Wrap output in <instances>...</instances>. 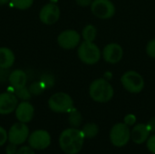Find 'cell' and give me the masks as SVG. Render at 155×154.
<instances>
[{
    "label": "cell",
    "mask_w": 155,
    "mask_h": 154,
    "mask_svg": "<svg viewBox=\"0 0 155 154\" xmlns=\"http://www.w3.org/2000/svg\"><path fill=\"white\" fill-rule=\"evenodd\" d=\"M68 123L73 128H79L83 123V115L74 107L68 113Z\"/></svg>",
    "instance_id": "cell-18"
},
{
    "label": "cell",
    "mask_w": 155,
    "mask_h": 154,
    "mask_svg": "<svg viewBox=\"0 0 155 154\" xmlns=\"http://www.w3.org/2000/svg\"><path fill=\"white\" fill-rule=\"evenodd\" d=\"M9 74H10L9 69H3V68H0V83L8 82Z\"/></svg>",
    "instance_id": "cell-29"
},
{
    "label": "cell",
    "mask_w": 155,
    "mask_h": 154,
    "mask_svg": "<svg viewBox=\"0 0 155 154\" xmlns=\"http://www.w3.org/2000/svg\"><path fill=\"white\" fill-rule=\"evenodd\" d=\"M77 55L81 62L85 64L92 65L100 61L102 53L94 42L84 41L78 45Z\"/></svg>",
    "instance_id": "cell-3"
},
{
    "label": "cell",
    "mask_w": 155,
    "mask_h": 154,
    "mask_svg": "<svg viewBox=\"0 0 155 154\" xmlns=\"http://www.w3.org/2000/svg\"><path fill=\"white\" fill-rule=\"evenodd\" d=\"M151 131L149 130L147 124L138 123L134 126L131 130V140L137 145H141L146 143L149 136L151 135Z\"/></svg>",
    "instance_id": "cell-15"
},
{
    "label": "cell",
    "mask_w": 155,
    "mask_h": 154,
    "mask_svg": "<svg viewBox=\"0 0 155 154\" xmlns=\"http://www.w3.org/2000/svg\"><path fill=\"white\" fill-rule=\"evenodd\" d=\"M109 139L111 143L118 148L124 147L131 140V129L124 123L114 124L110 130Z\"/></svg>",
    "instance_id": "cell-5"
},
{
    "label": "cell",
    "mask_w": 155,
    "mask_h": 154,
    "mask_svg": "<svg viewBox=\"0 0 155 154\" xmlns=\"http://www.w3.org/2000/svg\"><path fill=\"white\" fill-rule=\"evenodd\" d=\"M15 62L14 52L8 47H0V68L10 69Z\"/></svg>",
    "instance_id": "cell-17"
},
{
    "label": "cell",
    "mask_w": 155,
    "mask_h": 154,
    "mask_svg": "<svg viewBox=\"0 0 155 154\" xmlns=\"http://www.w3.org/2000/svg\"><path fill=\"white\" fill-rule=\"evenodd\" d=\"M124 88L131 93H139L144 88L143 76L135 71H127L121 77Z\"/></svg>",
    "instance_id": "cell-6"
},
{
    "label": "cell",
    "mask_w": 155,
    "mask_h": 154,
    "mask_svg": "<svg viewBox=\"0 0 155 154\" xmlns=\"http://www.w3.org/2000/svg\"><path fill=\"white\" fill-rule=\"evenodd\" d=\"M84 136L78 128H67L59 136V146L65 154H78L84 147Z\"/></svg>",
    "instance_id": "cell-1"
},
{
    "label": "cell",
    "mask_w": 155,
    "mask_h": 154,
    "mask_svg": "<svg viewBox=\"0 0 155 154\" xmlns=\"http://www.w3.org/2000/svg\"><path fill=\"white\" fill-rule=\"evenodd\" d=\"M114 94L113 85L104 78H99L93 81L89 86V95L91 99L99 103L110 102Z\"/></svg>",
    "instance_id": "cell-2"
},
{
    "label": "cell",
    "mask_w": 155,
    "mask_h": 154,
    "mask_svg": "<svg viewBox=\"0 0 155 154\" xmlns=\"http://www.w3.org/2000/svg\"><path fill=\"white\" fill-rule=\"evenodd\" d=\"M81 43L80 34L74 29H66L61 32L57 36V44L65 50H71L77 47Z\"/></svg>",
    "instance_id": "cell-9"
},
{
    "label": "cell",
    "mask_w": 155,
    "mask_h": 154,
    "mask_svg": "<svg viewBox=\"0 0 155 154\" xmlns=\"http://www.w3.org/2000/svg\"><path fill=\"white\" fill-rule=\"evenodd\" d=\"M76 4L80 6H83V7H86L88 5H91L93 0H75Z\"/></svg>",
    "instance_id": "cell-33"
},
{
    "label": "cell",
    "mask_w": 155,
    "mask_h": 154,
    "mask_svg": "<svg viewBox=\"0 0 155 154\" xmlns=\"http://www.w3.org/2000/svg\"><path fill=\"white\" fill-rule=\"evenodd\" d=\"M48 107L56 113H68L74 108V100L66 93H55L48 99Z\"/></svg>",
    "instance_id": "cell-4"
},
{
    "label": "cell",
    "mask_w": 155,
    "mask_h": 154,
    "mask_svg": "<svg viewBox=\"0 0 155 154\" xmlns=\"http://www.w3.org/2000/svg\"><path fill=\"white\" fill-rule=\"evenodd\" d=\"M14 93L17 97V99L21 100V101H29L32 98V96H33L31 94L28 87H26V86L14 90Z\"/></svg>",
    "instance_id": "cell-23"
},
{
    "label": "cell",
    "mask_w": 155,
    "mask_h": 154,
    "mask_svg": "<svg viewBox=\"0 0 155 154\" xmlns=\"http://www.w3.org/2000/svg\"><path fill=\"white\" fill-rule=\"evenodd\" d=\"M9 4L18 10H27L33 5L34 0H10Z\"/></svg>",
    "instance_id": "cell-22"
},
{
    "label": "cell",
    "mask_w": 155,
    "mask_h": 154,
    "mask_svg": "<svg viewBox=\"0 0 155 154\" xmlns=\"http://www.w3.org/2000/svg\"><path fill=\"white\" fill-rule=\"evenodd\" d=\"M146 53L150 57L155 58V38L148 42L146 45Z\"/></svg>",
    "instance_id": "cell-26"
},
{
    "label": "cell",
    "mask_w": 155,
    "mask_h": 154,
    "mask_svg": "<svg viewBox=\"0 0 155 154\" xmlns=\"http://www.w3.org/2000/svg\"><path fill=\"white\" fill-rule=\"evenodd\" d=\"M91 11L97 18L109 19L115 14V6L110 0H93Z\"/></svg>",
    "instance_id": "cell-7"
},
{
    "label": "cell",
    "mask_w": 155,
    "mask_h": 154,
    "mask_svg": "<svg viewBox=\"0 0 155 154\" xmlns=\"http://www.w3.org/2000/svg\"><path fill=\"white\" fill-rule=\"evenodd\" d=\"M97 35V29L93 25H87L84 27L82 31V36L84 41L94 42Z\"/></svg>",
    "instance_id": "cell-20"
},
{
    "label": "cell",
    "mask_w": 155,
    "mask_h": 154,
    "mask_svg": "<svg viewBox=\"0 0 155 154\" xmlns=\"http://www.w3.org/2000/svg\"><path fill=\"white\" fill-rule=\"evenodd\" d=\"M29 146L36 151H42L48 148L51 144V135L45 130L34 131L28 137Z\"/></svg>",
    "instance_id": "cell-10"
},
{
    "label": "cell",
    "mask_w": 155,
    "mask_h": 154,
    "mask_svg": "<svg viewBox=\"0 0 155 154\" xmlns=\"http://www.w3.org/2000/svg\"><path fill=\"white\" fill-rule=\"evenodd\" d=\"M15 114L18 122L28 123L34 118L35 107L29 101H21L15 110Z\"/></svg>",
    "instance_id": "cell-12"
},
{
    "label": "cell",
    "mask_w": 155,
    "mask_h": 154,
    "mask_svg": "<svg viewBox=\"0 0 155 154\" xmlns=\"http://www.w3.org/2000/svg\"><path fill=\"white\" fill-rule=\"evenodd\" d=\"M147 126H148L149 130L151 131V133H155V116L152 117V118L148 121Z\"/></svg>",
    "instance_id": "cell-32"
},
{
    "label": "cell",
    "mask_w": 155,
    "mask_h": 154,
    "mask_svg": "<svg viewBox=\"0 0 155 154\" xmlns=\"http://www.w3.org/2000/svg\"><path fill=\"white\" fill-rule=\"evenodd\" d=\"M6 141H8V133L5 128L0 126V147L5 145Z\"/></svg>",
    "instance_id": "cell-28"
},
{
    "label": "cell",
    "mask_w": 155,
    "mask_h": 154,
    "mask_svg": "<svg viewBox=\"0 0 155 154\" xmlns=\"http://www.w3.org/2000/svg\"><path fill=\"white\" fill-rule=\"evenodd\" d=\"M7 133H8V142L17 146L25 143L28 140L30 134L29 128L26 125V123H20V122L14 123L10 127Z\"/></svg>",
    "instance_id": "cell-8"
},
{
    "label": "cell",
    "mask_w": 155,
    "mask_h": 154,
    "mask_svg": "<svg viewBox=\"0 0 155 154\" xmlns=\"http://www.w3.org/2000/svg\"><path fill=\"white\" fill-rule=\"evenodd\" d=\"M10 3V0H0V5H5Z\"/></svg>",
    "instance_id": "cell-34"
},
{
    "label": "cell",
    "mask_w": 155,
    "mask_h": 154,
    "mask_svg": "<svg viewBox=\"0 0 155 154\" xmlns=\"http://www.w3.org/2000/svg\"><path fill=\"white\" fill-rule=\"evenodd\" d=\"M145 143H146V147L148 151L151 153L155 154V133H153L149 136Z\"/></svg>",
    "instance_id": "cell-25"
},
{
    "label": "cell",
    "mask_w": 155,
    "mask_h": 154,
    "mask_svg": "<svg viewBox=\"0 0 155 154\" xmlns=\"http://www.w3.org/2000/svg\"><path fill=\"white\" fill-rule=\"evenodd\" d=\"M28 89H29L32 95L39 96L45 92V90L46 88L45 87V85L43 84V83L40 80H37V81H34L33 83H31Z\"/></svg>",
    "instance_id": "cell-21"
},
{
    "label": "cell",
    "mask_w": 155,
    "mask_h": 154,
    "mask_svg": "<svg viewBox=\"0 0 155 154\" xmlns=\"http://www.w3.org/2000/svg\"><path fill=\"white\" fill-rule=\"evenodd\" d=\"M60 8L54 3H48L43 5L39 11L40 21L46 25H54L60 18Z\"/></svg>",
    "instance_id": "cell-11"
},
{
    "label": "cell",
    "mask_w": 155,
    "mask_h": 154,
    "mask_svg": "<svg viewBox=\"0 0 155 154\" xmlns=\"http://www.w3.org/2000/svg\"><path fill=\"white\" fill-rule=\"evenodd\" d=\"M18 104V99L12 92L0 93V114L7 115L15 112Z\"/></svg>",
    "instance_id": "cell-14"
},
{
    "label": "cell",
    "mask_w": 155,
    "mask_h": 154,
    "mask_svg": "<svg viewBox=\"0 0 155 154\" xmlns=\"http://www.w3.org/2000/svg\"><path fill=\"white\" fill-rule=\"evenodd\" d=\"M102 54L105 62L109 64H117L123 58L124 50L119 44L111 43L104 46Z\"/></svg>",
    "instance_id": "cell-13"
},
{
    "label": "cell",
    "mask_w": 155,
    "mask_h": 154,
    "mask_svg": "<svg viewBox=\"0 0 155 154\" xmlns=\"http://www.w3.org/2000/svg\"><path fill=\"white\" fill-rule=\"evenodd\" d=\"M15 154H35V150L32 149L30 146H22L19 148Z\"/></svg>",
    "instance_id": "cell-30"
},
{
    "label": "cell",
    "mask_w": 155,
    "mask_h": 154,
    "mask_svg": "<svg viewBox=\"0 0 155 154\" xmlns=\"http://www.w3.org/2000/svg\"><path fill=\"white\" fill-rule=\"evenodd\" d=\"M8 82L10 84V86L13 88V90L25 87L26 86L27 84V74L24 70L21 69L13 70L12 72H10Z\"/></svg>",
    "instance_id": "cell-16"
},
{
    "label": "cell",
    "mask_w": 155,
    "mask_h": 154,
    "mask_svg": "<svg viewBox=\"0 0 155 154\" xmlns=\"http://www.w3.org/2000/svg\"><path fill=\"white\" fill-rule=\"evenodd\" d=\"M39 80L43 83V84L45 85L46 89L52 88L54 84V77L52 74H49V73L43 74Z\"/></svg>",
    "instance_id": "cell-24"
},
{
    "label": "cell",
    "mask_w": 155,
    "mask_h": 154,
    "mask_svg": "<svg viewBox=\"0 0 155 154\" xmlns=\"http://www.w3.org/2000/svg\"><path fill=\"white\" fill-rule=\"evenodd\" d=\"M18 148H17V145L14 144V143H9L6 147H5V153L6 154H15L17 152Z\"/></svg>",
    "instance_id": "cell-31"
},
{
    "label": "cell",
    "mask_w": 155,
    "mask_h": 154,
    "mask_svg": "<svg viewBox=\"0 0 155 154\" xmlns=\"http://www.w3.org/2000/svg\"><path fill=\"white\" fill-rule=\"evenodd\" d=\"M81 131L85 139H93L98 135L99 126L94 123H88L83 126Z\"/></svg>",
    "instance_id": "cell-19"
},
{
    "label": "cell",
    "mask_w": 155,
    "mask_h": 154,
    "mask_svg": "<svg viewBox=\"0 0 155 154\" xmlns=\"http://www.w3.org/2000/svg\"><path fill=\"white\" fill-rule=\"evenodd\" d=\"M124 123L128 125L129 127L131 126H134L135 123H136V116L134 114H132V113H129L127 115H125L124 119Z\"/></svg>",
    "instance_id": "cell-27"
}]
</instances>
